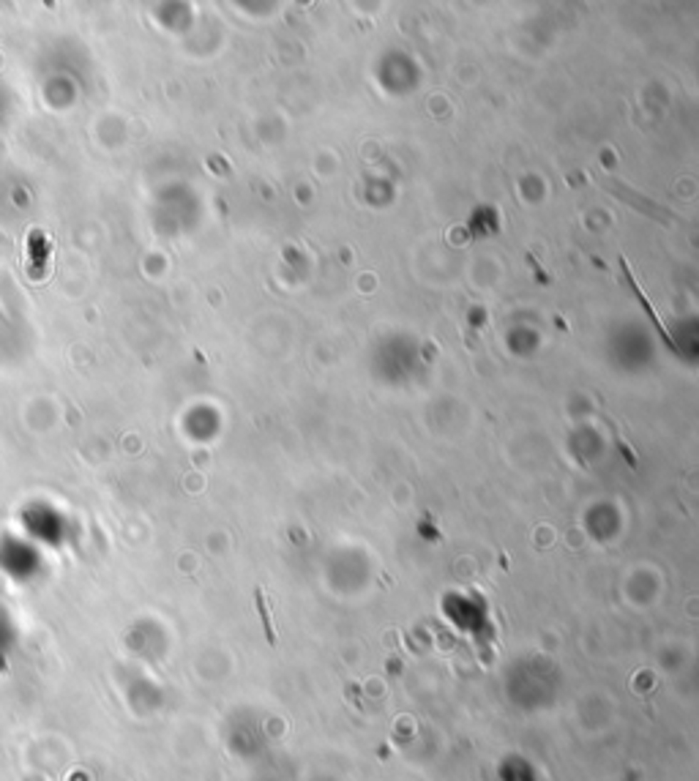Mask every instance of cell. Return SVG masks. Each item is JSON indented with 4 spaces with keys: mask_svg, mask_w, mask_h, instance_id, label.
I'll return each instance as SVG.
<instances>
[{
    "mask_svg": "<svg viewBox=\"0 0 699 781\" xmlns=\"http://www.w3.org/2000/svg\"><path fill=\"white\" fill-rule=\"evenodd\" d=\"M254 596H257V609H260V615H262L265 636H268V642L274 645V642H276V634H274V623H271V609H268V601H265V593H262V587H257V590H254Z\"/></svg>",
    "mask_w": 699,
    "mask_h": 781,
    "instance_id": "7a4b0ae2",
    "label": "cell"
},
{
    "mask_svg": "<svg viewBox=\"0 0 699 781\" xmlns=\"http://www.w3.org/2000/svg\"><path fill=\"white\" fill-rule=\"evenodd\" d=\"M620 265H623V271H626V281H628V287L634 290V295H636V298H639V304H642V306H645V311L651 314L653 326L658 328V333L664 336V342H667L669 347L675 350V342H672V336H669V333H667V328H664V323H661V317H658V311H656V306H653L651 301H648V295L642 293V287L636 284V279H634V274H631V268H628V262H626V260H620Z\"/></svg>",
    "mask_w": 699,
    "mask_h": 781,
    "instance_id": "6da1fadb",
    "label": "cell"
}]
</instances>
